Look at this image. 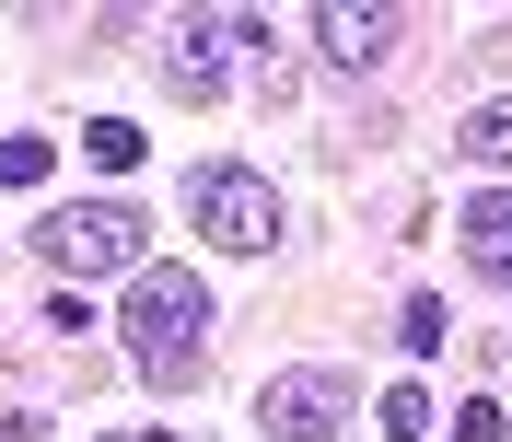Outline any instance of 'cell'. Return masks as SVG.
I'll use <instances>...</instances> for the list:
<instances>
[{
    "mask_svg": "<svg viewBox=\"0 0 512 442\" xmlns=\"http://www.w3.org/2000/svg\"><path fill=\"white\" fill-rule=\"evenodd\" d=\"M35 256L59 268V280H105V268H152V221L128 210V198H70V210L35 221Z\"/></svg>",
    "mask_w": 512,
    "mask_h": 442,
    "instance_id": "obj_2",
    "label": "cell"
},
{
    "mask_svg": "<svg viewBox=\"0 0 512 442\" xmlns=\"http://www.w3.org/2000/svg\"><path fill=\"white\" fill-rule=\"evenodd\" d=\"M454 152H466V163H489V175H512V94H489L478 117L454 128Z\"/></svg>",
    "mask_w": 512,
    "mask_h": 442,
    "instance_id": "obj_8",
    "label": "cell"
},
{
    "mask_svg": "<svg viewBox=\"0 0 512 442\" xmlns=\"http://www.w3.org/2000/svg\"><path fill=\"white\" fill-rule=\"evenodd\" d=\"M117 326H128V361L152 384H198V361H210V280L198 268H140Z\"/></svg>",
    "mask_w": 512,
    "mask_h": 442,
    "instance_id": "obj_1",
    "label": "cell"
},
{
    "mask_svg": "<svg viewBox=\"0 0 512 442\" xmlns=\"http://www.w3.org/2000/svg\"><path fill=\"white\" fill-rule=\"evenodd\" d=\"M47 163H59L47 140H0V187H47Z\"/></svg>",
    "mask_w": 512,
    "mask_h": 442,
    "instance_id": "obj_10",
    "label": "cell"
},
{
    "mask_svg": "<svg viewBox=\"0 0 512 442\" xmlns=\"http://www.w3.org/2000/svg\"><path fill=\"white\" fill-rule=\"evenodd\" d=\"M396 349H408V361H431V349H443V303H408V315H396Z\"/></svg>",
    "mask_w": 512,
    "mask_h": 442,
    "instance_id": "obj_12",
    "label": "cell"
},
{
    "mask_svg": "<svg viewBox=\"0 0 512 442\" xmlns=\"http://www.w3.org/2000/svg\"><path fill=\"white\" fill-rule=\"evenodd\" d=\"M187 221L222 256H268V245H280V187L245 175V163H198V175H187Z\"/></svg>",
    "mask_w": 512,
    "mask_h": 442,
    "instance_id": "obj_4",
    "label": "cell"
},
{
    "mask_svg": "<svg viewBox=\"0 0 512 442\" xmlns=\"http://www.w3.org/2000/svg\"><path fill=\"white\" fill-rule=\"evenodd\" d=\"M0 442H47V408H0Z\"/></svg>",
    "mask_w": 512,
    "mask_h": 442,
    "instance_id": "obj_13",
    "label": "cell"
},
{
    "mask_svg": "<svg viewBox=\"0 0 512 442\" xmlns=\"http://www.w3.org/2000/svg\"><path fill=\"white\" fill-rule=\"evenodd\" d=\"M105 442H163V431H105Z\"/></svg>",
    "mask_w": 512,
    "mask_h": 442,
    "instance_id": "obj_14",
    "label": "cell"
},
{
    "mask_svg": "<svg viewBox=\"0 0 512 442\" xmlns=\"http://www.w3.org/2000/svg\"><path fill=\"white\" fill-rule=\"evenodd\" d=\"M396 24H408L396 0H326V12H315V59H326V70H384Z\"/></svg>",
    "mask_w": 512,
    "mask_h": 442,
    "instance_id": "obj_6",
    "label": "cell"
},
{
    "mask_svg": "<svg viewBox=\"0 0 512 442\" xmlns=\"http://www.w3.org/2000/svg\"><path fill=\"white\" fill-rule=\"evenodd\" d=\"M256 431H268V442H338V431H350V384L315 373V361H291V373L256 384Z\"/></svg>",
    "mask_w": 512,
    "mask_h": 442,
    "instance_id": "obj_5",
    "label": "cell"
},
{
    "mask_svg": "<svg viewBox=\"0 0 512 442\" xmlns=\"http://www.w3.org/2000/svg\"><path fill=\"white\" fill-rule=\"evenodd\" d=\"M454 233H466V268L512 291V187H478L466 210H454Z\"/></svg>",
    "mask_w": 512,
    "mask_h": 442,
    "instance_id": "obj_7",
    "label": "cell"
},
{
    "mask_svg": "<svg viewBox=\"0 0 512 442\" xmlns=\"http://www.w3.org/2000/svg\"><path fill=\"white\" fill-rule=\"evenodd\" d=\"M233 59H268V12H163V82L187 105L222 94Z\"/></svg>",
    "mask_w": 512,
    "mask_h": 442,
    "instance_id": "obj_3",
    "label": "cell"
},
{
    "mask_svg": "<svg viewBox=\"0 0 512 442\" xmlns=\"http://www.w3.org/2000/svg\"><path fill=\"white\" fill-rule=\"evenodd\" d=\"M373 419H384V431H396V442H419V431H431V396H419V384H396V396H384Z\"/></svg>",
    "mask_w": 512,
    "mask_h": 442,
    "instance_id": "obj_11",
    "label": "cell"
},
{
    "mask_svg": "<svg viewBox=\"0 0 512 442\" xmlns=\"http://www.w3.org/2000/svg\"><path fill=\"white\" fill-rule=\"evenodd\" d=\"M82 152H94L105 175H128V163H140V128H128V117H94V128H82Z\"/></svg>",
    "mask_w": 512,
    "mask_h": 442,
    "instance_id": "obj_9",
    "label": "cell"
}]
</instances>
